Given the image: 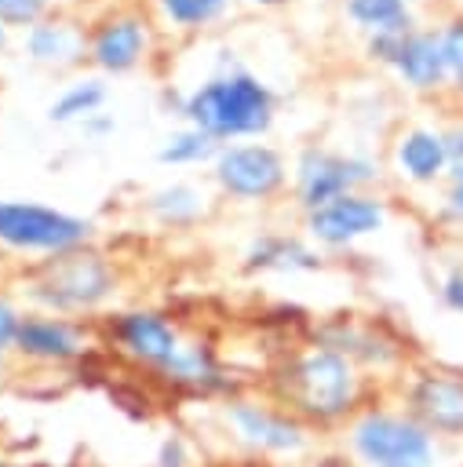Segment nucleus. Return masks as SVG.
<instances>
[{
    "label": "nucleus",
    "instance_id": "nucleus-2",
    "mask_svg": "<svg viewBox=\"0 0 463 467\" xmlns=\"http://www.w3.org/2000/svg\"><path fill=\"white\" fill-rule=\"evenodd\" d=\"M346 445L361 467H437V441L408 412L365 409L350 420Z\"/></svg>",
    "mask_w": 463,
    "mask_h": 467
},
{
    "label": "nucleus",
    "instance_id": "nucleus-19",
    "mask_svg": "<svg viewBox=\"0 0 463 467\" xmlns=\"http://www.w3.org/2000/svg\"><path fill=\"white\" fill-rule=\"evenodd\" d=\"M354 22L379 33H408V11L405 0H346Z\"/></svg>",
    "mask_w": 463,
    "mask_h": 467
},
{
    "label": "nucleus",
    "instance_id": "nucleus-15",
    "mask_svg": "<svg viewBox=\"0 0 463 467\" xmlns=\"http://www.w3.org/2000/svg\"><path fill=\"white\" fill-rule=\"evenodd\" d=\"M142 51H146V29H142V22L131 18V15L106 22V26L98 29V36H95V47H91L95 62H98L102 69H113V73L131 69V66L142 58Z\"/></svg>",
    "mask_w": 463,
    "mask_h": 467
},
{
    "label": "nucleus",
    "instance_id": "nucleus-3",
    "mask_svg": "<svg viewBox=\"0 0 463 467\" xmlns=\"http://www.w3.org/2000/svg\"><path fill=\"white\" fill-rule=\"evenodd\" d=\"M186 117L208 139L255 135L270 124V91L255 77H244V73L219 77V80L201 84L186 99Z\"/></svg>",
    "mask_w": 463,
    "mask_h": 467
},
{
    "label": "nucleus",
    "instance_id": "nucleus-14",
    "mask_svg": "<svg viewBox=\"0 0 463 467\" xmlns=\"http://www.w3.org/2000/svg\"><path fill=\"white\" fill-rule=\"evenodd\" d=\"M164 383L179 387V390H193V394H215L226 390V376L211 354V347L204 343H182L179 354L157 372Z\"/></svg>",
    "mask_w": 463,
    "mask_h": 467
},
{
    "label": "nucleus",
    "instance_id": "nucleus-13",
    "mask_svg": "<svg viewBox=\"0 0 463 467\" xmlns=\"http://www.w3.org/2000/svg\"><path fill=\"white\" fill-rule=\"evenodd\" d=\"M15 350L40 365H69L84 354V332L58 314H29L18 325Z\"/></svg>",
    "mask_w": 463,
    "mask_h": 467
},
{
    "label": "nucleus",
    "instance_id": "nucleus-4",
    "mask_svg": "<svg viewBox=\"0 0 463 467\" xmlns=\"http://www.w3.org/2000/svg\"><path fill=\"white\" fill-rule=\"evenodd\" d=\"M117 277L109 270V263L91 252V248H69L51 255L40 266V277L33 281V299L47 310V314H77V310H91L98 306L109 292H113Z\"/></svg>",
    "mask_w": 463,
    "mask_h": 467
},
{
    "label": "nucleus",
    "instance_id": "nucleus-17",
    "mask_svg": "<svg viewBox=\"0 0 463 467\" xmlns=\"http://www.w3.org/2000/svg\"><path fill=\"white\" fill-rule=\"evenodd\" d=\"M248 266H252V270H317L321 259H317L314 252H306L299 241H288V237H262V241L252 244Z\"/></svg>",
    "mask_w": 463,
    "mask_h": 467
},
{
    "label": "nucleus",
    "instance_id": "nucleus-29",
    "mask_svg": "<svg viewBox=\"0 0 463 467\" xmlns=\"http://www.w3.org/2000/svg\"><path fill=\"white\" fill-rule=\"evenodd\" d=\"M441 296H445V303H448L452 310H459V314H463V270H456V274L445 281Z\"/></svg>",
    "mask_w": 463,
    "mask_h": 467
},
{
    "label": "nucleus",
    "instance_id": "nucleus-21",
    "mask_svg": "<svg viewBox=\"0 0 463 467\" xmlns=\"http://www.w3.org/2000/svg\"><path fill=\"white\" fill-rule=\"evenodd\" d=\"M164 223H190L197 212H201V193L190 190V186H171V190H160L149 204Z\"/></svg>",
    "mask_w": 463,
    "mask_h": 467
},
{
    "label": "nucleus",
    "instance_id": "nucleus-5",
    "mask_svg": "<svg viewBox=\"0 0 463 467\" xmlns=\"http://www.w3.org/2000/svg\"><path fill=\"white\" fill-rule=\"evenodd\" d=\"M91 237V223L44 208V204H29V201H0V244L15 248V252H69L80 248Z\"/></svg>",
    "mask_w": 463,
    "mask_h": 467
},
{
    "label": "nucleus",
    "instance_id": "nucleus-32",
    "mask_svg": "<svg viewBox=\"0 0 463 467\" xmlns=\"http://www.w3.org/2000/svg\"><path fill=\"white\" fill-rule=\"evenodd\" d=\"M255 4H281V0H255Z\"/></svg>",
    "mask_w": 463,
    "mask_h": 467
},
{
    "label": "nucleus",
    "instance_id": "nucleus-30",
    "mask_svg": "<svg viewBox=\"0 0 463 467\" xmlns=\"http://www.w3.org/2000/svg\"><path fill=\"white\" fill-rule=\"evenodd\" d=\"M448 204H452V212H456V215H463V186H452Z\"/></svg>",
    "mask_w": 463,
    "mask_h": 467
},
{
    "label": "nucleus",
    "instance_id": "nucleus-8",
    "mask_svg": "<svg viewBox=\"0 0 463 467\" xmlns=\"http://www.w3.org/2000/svg\"><path fill=\"white\" fill-rule=\"evenodd\" d=\"M109 336L113 343L139 365L160 372L182 347V336L175 332V325L153 310H128V314H117L109 321Z\"/></svg>",
    "mask_w": 463,
    "mask_h": 467
},
{
    "label": "nucleus",
    "instance_id": "nucleus-26",
    "mask_svg": "<svg viewBox=\"0 0 463 467\" xmlns=\"http://www.w3.org/2000/svg\"><path fill=\"white\" fill-rule=\"evenodd\" d=\"M153 467H193V456H190V441L182 434H164L160 445H157V460Z\"/></svg>",
    "mask_w": 463,
    "mask_h": 467
},
{
    "label": "nucleus",
    "instance_id": "nucleus-7",
    "mask_svg": "<svg viewBox=\"0 0 463 467\" xmlns=\"http://www.w3.org/2000/svg\"><path fill=\"white\" fill-rule=\"evenodd\" d=\"M405 412L430 434L463 438V376L427 372L405 390Z\"/></svg>",
    "mask_w": 463,
    "mask_h": 467
},
{
    "label": "nucleus",
    "instance_id": "nucleus-28",
    "mask_svg": "<svg viewBox=\"0 0 463 467\" xmlns=\"http://www.w3.org/2000/svg\"><path fill=\"white\" fill-rule=\"evenodd\" d=\"M18 325H22V314L0 296V354L15 350V339H18Z\"/></svg>",
    "mask_w": 463,
    "mask_h": 467
},
{
    "label": "nucleus",
    "instance_id": "nucleus-27",
    "mask_svg": "<svg viewBox=\"0 0 463 467\" xmlns=\"http://www.w3.org/2000/svg\"><path fill=\"white\" fill-rule=\"evenodd\" d=\"M445 142V161L452 171V186H463V128H452L448 135H441Z\"/></svg>",
    "mask_w": 463,
    "mask_h": 467
},
{
    "label": "nucleus",
    "instance_id": "nucleus-33",
    "mask_svg": "<svg viewBox=\"0 0 463 467\" xmlns=\"http://www.w3.org/2000/svg\"><path fill=\"white\" fill-rule=\"evenodd\" d=\"M0 44H4V29H0Z\"/></svg>",
    "mask_w": 463,
    "mask_h": 467
},
{
    "label": "nucleus",
    "instance_id": "nucleus-6",
    "mask_svg": "<svg viewBox=\"0 0 463 467\" xmlns=\"http://www.w3.org/2000/svg\"><path fill=\"white\" fill-rule=\"evenodd\" d=\"M222 420L230 434L252 452L295 456L310 441V427L284 405H266L255 398H230L222 405Z\"/></svg>",
    "mask_w": 463,
    "mask_h": 467
},
{
    "label": "nucleus",
    "instance_id": "nucleus-31",
    "mask_svg": "<svg viewBox=\"0 0 463 467\" xmlns=\"http://www.w3.org/2000/svg\"><path fill=\"white\" fill-rule=\"evenodd\" d=\"M317 467H354L346 456H324V460H317Z\"/></svg>",
    "mask_w": 463,
    "mask_h": 467
},
{
    "label": "nucleus",
    "instance_id": "nucleus-9",
    "mask_svg": "<svg viewBox=\"0 0 463 467\" xmlns=\"http://www.w3.org/2000/svg\"><path fill=\"white\" fill-rule=\"evenodd\" d=\"M372 55L390 62L412 88H434L448 77L445 47L434 33H379L372 36Z\"/></svg>",
    "mask_w": 463,
    "mask_h": 467
},
{
    "label": "nucleus",
    "instance_id": "nucleus-16",
    "mask_svg": "<svg viewBox=\"0 0 463 467\" xmlns=\"http://www.w3.org/2000/svg\"><path fill=\"white\" fill-rule=\"evenodd\" d=\"M397 164H401V171H405L408 179L430 182V179L441 175V168L448 164V161H445V142H441V135L423 131V128L408 131V135L401 139V146H397Z\"/></svg>",
    "mask_w": 463,
    "mask_h": 467
},
{
    "label": "nucleus",
    "instance_id": "nucleus-18",
    "mask_svg": "<svg viewBox=\"0 0 463 467\" xmlns=\"http://www.w3.org/2000/svg\"><path fill=\"white\" fill-rule=\"evenodd\" d=\"M80 51V36L69 29V26H58V22H44V26H33L29 29V55L36 62H73Z\"/></svg>",
    "mask_w": 463,
    "mask_h": 467
},
{
    "label": "nucleus",
    "instance_id": "nucleus-24",
    "mask_svg": "<svg viewBox=\"0 0 463 467\" xmlns=\"http://www.w3.org/2000/svg\"><path fill=\"white\" fill-rule=\"evenodd\" d=\"M441 47H445V66H448V77L459 84L463 91V18L452 22L445 33H441Z\"/></svg>",
    "mask_w": 463,
    "mask_h": 467
},
{
    "label": "nucleus",
    "instance_id": "nucleus-10",
    "mask_svg": "<svg viewBox=\"0 0 463 467\" xmlns=\"http://www.w3.org/2000/svg\"><path fill=\"white\" fill-rule=\"evenodd\" d=\"M383 219H386V212L379 201L361 197V193H343V197L314 208L306 215V230L314 241L339 248V244H350L365 234H376L383 226Z\"/></svg>",
    "mask_w": 463,
    "mask_h": 467
},
{
    "label": "nucleus",
    "instance_id": "nucleus-22",
    "mask_svg": "<svg viewBox=\"0 0 463 467\" xmlns=\"http://www.w3.org/2000/svg\"><path fill=\"white\" fill-rule=\"evenodd\" d=\"M215 153V139H208L204 131H182V135H175L164 150H160V161L164 164H193V161H204V157H211Z\"/></svg>",
    "mask_w": 463,
    "mask_h": 467
},
{
    "label": "nucleus",
    "instance_id": "nucleus-11",
    "mask_svg": "<svg viewBox=\"0 0 463 467\" xmlns=\"http://www.w3.org/2000/svg\"><path fill=\"white\" fill-rule=\"evenodd\" d=\"M215 175L233 197H270L284 182V164L270 146H230L219 153Z\"/></svg>",
    "mask_w": 463,
    "mask_h": 467
},
{
    "label": "nucleus",
    "instance_id": "nucleus-20",
    "mask_svg": "<svg viewBox=\"0 0 463 467\" xmlns=\"http://www.w3.org/2000/svg\"><path fill=\"white\" fill-rule=\"evenodd\" d=\"M102 99H106V88L98 84V80H84V84H73L55 106H51V120H58V124H66V120H77V117H87V113H95L98 106H102Z\"/></svg>",
    "mask_w": 463,
    "mask_h": 467
},
{
    "label": "nucleus",
    "instance_id": "nucleus-1",
    "mask_svg": "<svg viewBox=\"0 0 463 467\" xmlns=\"http://www.w3.org/2000/svg\"><path fill=\"white\" fill-rule=\"evenodd\" d=\"M281 394L284 409H292L306 427H328L357 409L361 376L346 354L332 347H310L284 368Z\"/></svg>",
    "mask_w": 463,
    "mask_h": 467
},
{
    "label": "nucleus",
    "instance_id": "nucleus-23",
    "mask_svg": "<svg viewBox=\"0 0 463 467\" xmlns=\"http://www.w3.org/2000/svg\"><path fill=\"white\" fill-rule=\"evenodd\" d=\"M160 4H164L168 18L179 22V26H201V22H211V18L226 7V0H160Z\"/></svg>",
    "mask_w": 463,
    "mask_h": 467
},
{
    "label": "nucleus",
    "instance_id": "nucleus-12",
    "mask_svg": "<svg viewBox=\"0 0 463 467\" xmlns=\"http://www.w3.org/2000/svg\"><path fill=\"white\" fill-rule=\"evenodd\" d=\"M365 179H372V164L310 150L299 161V201L306 212H314V208H321L343 193H354V186Z\"/></svg>",
    "mask_w": 463,
    "mask_h": 467
},
{
    "label": "nucleus",
    "instance_id": "nucleus-25",
    "mask_svg": "<svg viewBox=\"0 0 463 467\" xmlns=\"http://www.w3.org/2000/svg\"><path fill=\"white\" fill-rule=\"evenodd\" d=\"M47 0H0V26H33Z\"/></svg>",
    "mask_w": 463,
    "mask_h": 467
}]
</instances>
